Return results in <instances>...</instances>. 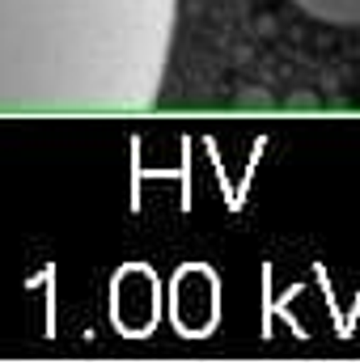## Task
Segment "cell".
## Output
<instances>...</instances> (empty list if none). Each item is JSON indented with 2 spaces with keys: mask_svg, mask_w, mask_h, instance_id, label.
<instances>
[{
  "mask_svg": "<svg viewBox=\"0 0 360 364\" xmlns=\"http://www.w3.org/2000/svg\"><path fill=\"white\" fill-rule=\"evenodd\" d=\"M292 4L327 26H360V0H292Z\"/></svg>",
  "mask_w": 360,
  "mask_h": 364,
  "instance_id": "1",
  "label": "cell"
}]
</instances>
